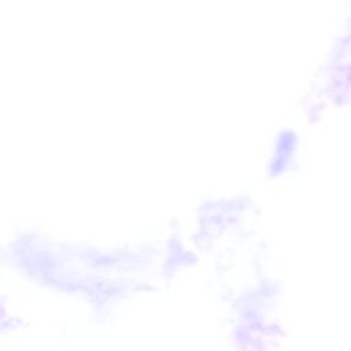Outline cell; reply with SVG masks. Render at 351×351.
<instances>
[]
</instances>
